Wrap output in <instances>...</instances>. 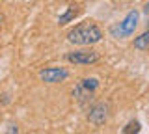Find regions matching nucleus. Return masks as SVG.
<instances>
[{"label": "nucleus", "mask_w": 149, "mask_h": 134, "mask_svg": "<svg viewBox=\"0 0 149 134\" xmlns=\"http://www.w3.org/2000/svg\"><path fill=\"white\" fill-rule=\"evenodd\" d=\"M101 39H102V30L97 26L95 21L78 22L67 34V41L71 45H78V47H90V45L99 43Z\"/></svg>", "instance_id": "nucleus-1"}, {"label": "nucleus", "mask_w": 149, "mask_h": 134, "mask_svg": "<svg viewBox=\"0 0 149 134\" xmlns=\"http://www.w3.org/2000/svg\"><path fill=\"white\" fill-rule=\"evenodd\" d=\"M136 26H138V11L132 10V11L127 13V17L121 22L110 26V34H112V37H116V39H123V37L132 35L134 30H136Z\"/></svg>", "instance_id": "nucleus-2"}, {"label": "nucleus", "mask_w": 149, "mask_h": 134, "mask_svg": "<svg viewBox=\"0 0 149 134\" xmlns=\"http://www.w3.org/2000/svg\"><path fill=\"white\" fill-rule=\"evenodd\" d=\"M69 63H74V65H91V63H97L101 60L99 52L91 49H84V50H74V52H69L65 56Z\"/></svg>", "instance_id": "nucleus-3"}, {"label": "nucleus", "mask_w": 149, "mask_h": 134, "mask_svg": "<svg viewBox=\"0 0 149 134\" xmlns=\"http://www.w3.org/2000/svg\"><path fill=\"white\" fill-rule=\"evenodd\" d=\"M99 87V80L97 78H84L80 80L73 90V97L80 103H86L88 99H91V95L95 93V90Z\"/></svg>", "instance_id": "nucleus-4"}, {"label": "nucleus", "mask_w": 149, "mask_h": 134, "mask_svg": "<svg viewBox=\"0 0 149 134\" xmlns=\"http://www.w3.org/2000/svg\"><path fill=\"white\" fill-rule=\"evenodd\" d=\"M108 117H110V104L104 103V101L93 104L90 114H88V121H90L91 125H95V127L104 125L106 121H108Z\"/></svg>", "instance_id": "nucleus-5"}, {"label": "nucleus", "mask_w": 149, "mask_h": 134, "mask_svg": "<svg viewBox=\"0 0 149 134\" xmlns=\"http://www.w3.org/2000/svg\"><path fill=\"white\" fill-rule=\"evenodd\" d=\"M67 76L69 71L63 67H47L39 73L41 82H45V84H58V82H63Z\"/></svg>", "instance_id": "nucleus-6"}, {"label": "nucleus", "mask_w": 149, "mask_h": 134, "mask_svg": "<svg viewBox=\"0 0 149 134\" xmlns=\"http://www.w3.org/2000/svg\"><path fill=\"white\" fill-rule=\"evenodd\" d=\"M134 49H138V50H146V49H149V30L143 32L140 37L134 39Z\"/></svg>", "instance_id": "nucleus-7"}, {"label": "nucleus", "mask_w": 149, "mask_h": 134, "mask_svg": "<svg viewBox=\"0 0 149 134\" xmlns=\"http://www.w3.org/2000/svg\"><path fill=\"white\" fill-rule=\"evenodd\" d=\"M78 11H80V10H73V8H69L67 13H65V15H62V17L58 19V24H60V26H62V24H67L71 19H74V17L78 15Z\"/></svg>", "instance_id": "nucleus-8"}, {"label": "nucleus", "mask_w": 149, "mask_h": 134, "mask_svg": "<svg viewBox=\"0 0 149 134\" xmlns=\"http://www.w3.org/2000/svg\"><path fill=\"white\" fill-rule=\"evenodd\" d=\"M123 132L125 134H129V132H140V123L138 121H130L127 127L123 128Z\"/></svg>", "instance_id": "nucleus-9"}, {"label": "nucleus", "mask_w": 149, "mask_h": 134, "mask_svg": "<svg viewBox=\"0 0 149 134\" xmlns=\"http://www.w3.org/2000/svg\"><path fill=\"white\" fill-rule=\"evenodd\" d=\"M2 22H4V15L0 13V26H2Z\"/></svg>", "instance_id": "nucleus-10"}, {"label": "nucleus", "mask_w": 149, "mask_h": 134, "mask_svg": "<svg viewBox=\"0 0 149 134\" xmlns=\"http://www.w3.org/2000/svg\"><path fill=\"white\" fill-rule=\"evenodd\" d=\"M146 13H147V15H149V4H147V6H146ZM149 26V24H147Z\"/></svg>", "instance_id": "nucleus-11"}]
</instances>
